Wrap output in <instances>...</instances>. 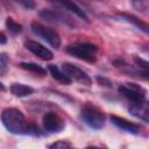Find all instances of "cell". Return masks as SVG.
<instances>
[{
    "mask_svg": "<svg viewBox=\"0 0 149 149\" xmlns=\"http://www.w3.org/2000/svg\"><path fill=\"white\" fill-rule=\"evenodd\" d=\"M10 92L15 95V97H27L30 95L31 93H34V88L31 86L21 84V83H13L10 85Z\"/></svg>",
    "mask_w": 149,
    "mask_h": 149,
    "instance_id": "obj_13",
    "label": "cell"
},
{
    "mask_svg": "<svg viewBox=\"0 0 149 149\" xmlns=\"http://www.w3.org/2000/svg\"><path fill=\"white\" fill-rule=\"evenodd\" d=\"M26 47L28 50H30L35 56H37L38 58L43 59V61H50L54 57V54L51 52V50H49L47 47H44L43 44L36 42V41H27L26 42Z\"/></svg>",
    "mask_w": 149,
    "mask_h": 149,
    "instance_id": "obj_9",
    "label": "cell"
},
{
    "mask_svg": "<svg viewBox=\"0 0 149 149\" xmlns=\"http://www.w3.org/2000/svg\"><path fill=\"white\" fill-rule=\"evenodd\" d=\"M8 68V56L5 52H0V77L5 76Z\"/></svg>",
    "mask_w": 149,
    "mask_h": 149,
    "instance_id": "obj_19",
    "label": "cell"
},
{
    "mask_svg": "<svg viewBox=\"0 0 149 149\" xmlns=\"http://www.w3.org/2000/svg\"><path fill=\"white\" fill-rule=\"evenodd\" d=\"M118 16H119L121 20L127 21V22H129V23L136 26L139 29H142L144 33H148V26H147V23L142 22V21H141L140 19H137L136 16H134V15H129V14H126V13H121V14H119Z\"/></svg>",
    "mask_w": 149,
    "mask_h": 149,
    "instance_id": "obj_15",
    "label": "cell"
},
{
    "mask_svg": "<svg viewBox=\"0 0 149 149\" xmlns=\"http://www.w3.org/2000/svg\"><path fill=\"white\" fill-rule=\"evenodd\" d=\"M119 92L130 102L142 101L146 99V90L134 83H125L119 86Z\"/></svg>",
    "mask_w": 149,
    "mask_h": 149,
    "instance_id": "obj_5",
    "label": "cell"
},
{
    "mask_svg": "<svg viewBox=\"0 0 149 149\" xmlns=\"http://www.w3.org/2000/svg\"><path fill=\"white\" fill-rule=\"evenodd\" d=\"M41 17L47 20L48 22H51V23H56V24H64V26H68V27H73V22L72 20L66 16L64 13H61V12H56V10H50V9H43L41 13H40Z\"/></svg>",
    "mask_w": 149,
    "mask_h": 149,
    "instance_id": "obj_8",
    "label": "cell"
},
{
    "mask_svg": "<svg viewBox=\"0 0 149 149\" xmlns=\"http://www.w3.org/2000/svg\"><path fill=\"white\" fill-rule=\"evenodd\" d=\"M20 66H21L22 69L27 70V71H30V72L35 73V74L44 76V74L47 73V70H45L44 68L40 66V65H38V64H36V63H28V62H23V63H21V64H20Z\"/></svg>",
    "mask_w": 149,
    "mask_h": 149,
    "instance_id": "obj_16",
    "label": "cell"
},
{
    "mask_svg": "<svg viewBox=\"0 0 149 149\" xmlns=\"http://www.w3.org/2000/svg\"><path fill=\"white\" fill-rule=\"evenodd\" d=\"M80 119L92 129H101L106 121V116L102 111L91 104H86L80 109Z\"/></svg>",
    "mask_w": 149,
    "mask_h": 149,
    "instance_id": "obj_3",
    "label": "cell"
},
{
    "mask_svg": "<svg viewBox=\"0 0 149 149\" xmlns=\"http://www.w3.org/2000/svg\"><path fill=\"white\" fill-rule=\"evenodd\" d=\"M43 128L48 133H59L64 128L63 119L55 112H48L43 116Z\"/></svg>",
    "mask_w": 149,
    "mask_h": 149,
    "instance_id": "obj_7",
    "label": "cell"
},
{
    "mask_svg": "<svg viewBox=\"0 0 149 149\" xmlns=\"http://www.w3.org/2000/svg\"><path fill=\"white\" fill-rule=\"evenodd\" d=\"M14 1L17 2V3H20L22 7H24L27 9H31V8L35 7V2L33 0H14Z\"/></svg>",
    "mask_w": 149,
    "mask_h": 149,
    "instance_id": "obj_20",
    "label": "cell"
},
{
    "mask_svg": "<svg viewBox=\"0 0 149 149\" xmlns=\"http://www.w3.org/2000/svg\"><path fill=\"white\" fill-rule=\"evenodd\" d=\"M65 50L69 55L76 57V58L86 61V62H94L97 59L98 47L92 43L76 42V43L69 44Z\"/></svg>",
    "mask_w": 149,
    "mask_h": 149,
    "instance_id": "obj_2",
    "label": "cell"
},
{
    "mask_svg": "<svg viewBox=\"0 0 149 149\" xmlns=\"http://www.w3.org/2000/svg\"><path fill=\"white\" fill-rule=\"evenodd\" d=\"M3 90H5V86L2 83H0V91H3Z\"/></svg>",
    "mask_w": 149,
    "mask_h": 149,
    "instance_id": "obj_23",
    "label": "cell"
},
{
    "mask_svg": "<svg viewBox=\"0 0 149 149\" xmlns=\"http://www.w3.org/2000/svg\"><path fill=\"white\" fill-rule=\"evenodd\" d=\"M30 28H31V31L36 36L41 37L43 41L49 43L51 47L59 48L62 41L59 37V34L56 30H54V29H51V28H49V27H47L40 22H33L30 24Z\"/></svg>",
    "mask_w": 149,
    "mask_h": 149,
    "instance_id": "obj_4",
    "label": "cell"
},
{
    "mask_svg": "<svg viewBox=\"0 0 149 149\" xmlns=\"http://www.w3.org/2000/svg\"><path fill=\"white\" fill-rule=\"evenodd\" d=\"M62 71L74 81H78L83 85H91V78L87 76L86 72H84L80 68L76 66L72 63H64L62 66Z\"/></svg>",
    "mask_w": 149,
    "mask_h": 149,
    "instance_id": "obj_6",
    "label": "cell"
},
{
    "mask_svg": "<svg viewBox=\"0 0 149 149\" xmlns=\"http://www.w3.org/2000/svg\"><path fill=\"white\" fill-rule=\"evenodd\" d=\"M6 26H7V28H8L12 33H14V34H17V33H21V31H22V26H21L20 23H17L16 21H14L12 17H8V19L6 20Z\"/></svg>",
    "mask_w": 149,
    "mask_h": 149,
    "instance_id": "obj_18",
    "label": "cell"
},
{
    "mask_svg": "<svg viewBox=\"0 0 149 149\" xmlns=\"http://www.w3.org/2000/svg\"><path fill=\"white\" fill-rule=\"evenodd\" d=\"M111 121L121 130H125L127 133H132V134H137L140 132V126H137L136 123H133L123 118L116 116V115H112L111 116Z\"/></svg>",
    "mask_w": 149,
    "mask_h": 149,
    "instance_id": "obj_12",
    "label": "cell"
},
{
    "mask_svg": "<svg viewBox=\"0 0 149 149\" xmlns=\"http://www.w3.org/2000/svg\"><path fill=\"white\" fill-rule=\"evenodd\" d=\"M48 70H49V72H50V74L57 80V81H59V83H62V84H65V85H69V84H71V79L59 69V68H57L56 65H54V64H51V65H49L48 66Z\"/></svg>",
    "mask_w": 149,
    "mask_h": 149,
    "instance_id": "obj_14",
    "label": "cell"
},
{
    "mask_svg": "<svg viewBox=\"0 0 149 149\" xmlns=\"http://www.w3.org/2000/svg\"><path fill=\"white\" fill-rule=\"evenodd\" d=\"M50 148H70L71 147V143L68 142V141H57L52 144L49 146Z\"/></svg>",
    "mask_w": 149,
    "mask_h": 149,
    "instance_id": "obj_21",
    "label": "cell"
},
{
    "mask_svg": "<svg viewBox=\"0 0 149 149\" xmlns=\"http://www.w3.org/2000/svg\"><path fill=\"white\" fill-rule=\"evenodd\" d=\"M7 42V37L5 36V34L0 33V44H5Z\"/></svg>",
    "mask_w": 149,
    "mask_h": 149,
    "instance_id": "obj_22",
    "label": "cell"
},
{
    "mask_svg": "<svg viewBox=\"0 0 149 149\" xmlns=\"http://www.w3.org/2000/svg\"><path fill=\"white\" fill-rule=\"evenodd\" d=\"M50 1L54 2L56 6H58V7L63 8V9H65V10H68V12L74 14L76 16H78V17H80V19L87 21V15L85 14L84 9H81L78 5H76V3L72 2L71 0H50Z\"/></svg>",
    "mask_w": 149,
    "mask_h": 149,
    "instance_id": "obj_11",
    "label": "cell"
},
{
    "mask_svg": "<svg viewBox=\"0 0 149 149\" xmlns=\"http://www.w3.org/2000/svg\"><path fill=\"white\" fill-rule=\"evenodd\" d=\"M133 7L141 12V13H147L149 8V0H132Z\"/></svg>",
    "mask_w": 149,
    "mask_h": 149,
    "instance_id": "obj_17",
    "label": "cell"
},
{
    "mask_svg": "<svg viewBox=\"0 0 149 149\" xmlns=\"http://www.w3.org/2000/svg\"><path fill=\"white\" fill-rule=\"evenodd\" d=\"M1 121L5 128L16 135H40V130L36 126L29 123L23 113L14 107L6 108L1 114Z\"/></svg>",
    "mask_w": 149,
    "mask_h": 149,
    "instance_id": "obj_1",
    "label": "cell"
},
{
    "mask_svg": "<svg viewBox=\"0 0 149 149\" xmlns=\"http://www.w3.org/2000/svg\"><path fill=\"white\" fill-rule=\"evenodd\" d=\"M129 112L132 115H134L135 118H137L144 122L149 121V106H148V101L146 99L142 101L132 102L130 107H129Z\"/></svg>",
    "mask_w": 149,
    "mask_h": 149,
    "instance_id": "obj_10",
    "label": "cell"
}]
</instances>
